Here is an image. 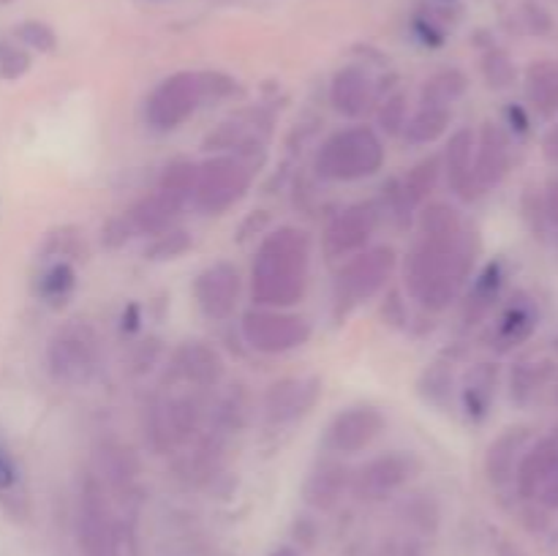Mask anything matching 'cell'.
I'll list each match as a JSON object with an SVG mask.
<instances>
[{
    "label": "cell",
    "mask_w": 558,
    "mask_h": 556,
    "mask_svg": "<svg viewBox=\"0 0 558 556\" xmlns=\"http://www.w3.org/2000/svg\"><path fill=\"white\" fill-rule=\"evenodd\" d=\"M474 240L466 229L456 234H423L407 262V287L425 309H447L474 267Z\"/></svg>",
    "instance_id": "6da1fadb"
},
{
    "label": "cell",
    "mask_w": 558,
    "mask_h": 556,
    "mask_svg": "<svg viewBox=\"0 0 558 556\" xmlns=\"http://www.w3.org/2000/svg\"><path fill=\"white\" fill-rule=\"evenodd\" d=\"M311 245L300 229H278L267 234L254 262V300L262 305H292L308 283Z\"/></svg>",
    "instance_id": "7a4b0ae2"
},
{
    "label": "cell",
    "mask_w": 558,
    "mask_h": 556,
    "mask_svg": "<svg viewBox=\"0 0 558 556\" xmlns=\"http://www.w3.org/2000/svg\"><path fill=\"white\" fill-rule=\"evenodd\" d=\"M76 532L82 556H140L134 527L114 512L104 483L98 480H87L82 488Z\"/></svg>",
    "instance_id": "3957f363"
},
{
    "label": "cell",
    "mask_w": 558,
    "mask_h": 556,
    "mask_svg": "<svg viewBox=\"0 0 558 556\" xmlns=\"http://www.w3.org/2000/svg\"><path fill=\"white\" fill-rule=\"evenodd\" d=\"M234 93V82L223 74H194L183 71L163 80L150 93L145 107V118L153 129H178L183 125L202 104L218 101Z\"/></svg>",
    "instance_id": "277c9868"
},
{
    "label": "cell",
    "mask_w": 558,
    "mask_h": 556,
    "mask_svg": "<svg viewBox=\"0 0 558 556\" xmlns=\"http://www.w3.org/2000/svg\"><path fill=\"white\" fill-rule=\"evenodd\" d=\"M49 371L69 387H85L101 363V341L90 322L69 319L54 330L47 349Z\"/></svg>",
    "instance_id": "5b68a950"
},
{
    "label": "cell",
    "mask_w": 558,
    "mask_h": 556,
    "mask_svg": "<svg viewBox=\"0 0 558 556\" xmlns=\"http://www.w3.org/2000/svg\"><path fill=\"white\" fill-rule=\"evenodd\" d=\"M385 161V147L379 136L365 125L343 129L322 145L316 169L327 180H360L374 174Z\"/></svg>",
    "instance_id": "8992f818"
},
{
    "label": "cell",
    "mask_w": 558,
    "mask_h": 556,
    "mask_svg": "<svg viewBox=\"0 0 558 556\" xmlns=\"http://www.w3.org/2000/svg\"><path fill=\"white\" fill-rule=\"evenodd\" d=\"M251 174H254V167L245 156L213 158L205 167L196 169V185L191 194L194 205L210 216L229 210L248 191Z\"/></svg>",
    "instance_id": "52a82bcc"
},
{
    "label": "cell",
    "mask_w": 558,
    "mask_h": 556,
    "mask_svg": "<svg viewBox=\"0 0 558 556\" xmlns=\"http://www.w3.org/2000/svg\"><path fill=\"white\" fill-rule=\"evenodd\" d=\"M392 265H396V251L385 249H368V251H357L354 259H349L343 265L341 276H338V287H336V298H338V309H352L357 305L360 300H368L385 287V281L390 278Z\"/></svg>",
    "instance_id": "ba28073f"
},
{
    "label": "cell",
    "mask_w": 558,
    "mask_h": 556,
    "mask_svg": "<svg viewBox=\"0 0 558 556\" xmlns=\"http://www.w3.org/2000/svg\"><path fill=\"white\" fill-rule=\"evenodd\" d=\"M243 336L254 349L267 354L303 347L311 336L308 322L283 311L254 309L243 316Z\"/></svg>",
    "instance_id": "9c48e42d"
},
{
    "label": "cell",
    "mask_w": 558,
    "mask_h": 556,
    "mask_svg": "<svg viewBox=\"0 0 558 556\" xmlns=\"http://www.w3.org/2000/svg\"><path fill=\"white\" fill-rule=\"evenodd\" d=\"M420 469V461L412 452H387V456L374 458V461L365 463L357 474H354V494L360 499L379 501L387 499L390 494H396L401 485H407L414 478V472Z\"/></svg>",
    "instance_id": "30bf717a"
},
{
    "label": "cell",
    "mask_w": 558,
    "mask_h": 556,
    "mask_svg": "<svg viewBox=\"0 0 558 556\" xmlns=\"http://www.w3.org/2000/svg\"><path fill=\"white\" fill-rule=\"evenodd\" d=\"M381 428H385V418H381L379 409L349 407L347 412L336 414V420L327 428L325 447L332 452L352 456V452L365 450L381 434Z\"/></svg>",
    "instance_id": "8fae6325"
},
{
    "label": "cell",
    "mask_w": 558,
    "mask_h": 556,
    "mask_svg": "<svg viewBox=\"0 0 558 556\" xmlns=\"http://www.w3.org/2000/svg\"><path fill=\"white\" fill-rule=\"evenodd\" d=\"M379 223V207L374 202H360L343 210L336 221L327 227L325 251L327 256H349L357 254L374 234Z\"/></svg>",
    "instance_id": "7c38bea8"
},
{
    "label": "cell",
    "mask_w": 558,
    "mask_h": 556,
    "mask_svg": "<svg viewBox=\"0 0 558 556\" xmlns=\"http://www.w3.org/2000/svg\"><path fill=\"white\" fill-rule=\"evenodd\" d=\"M510 169V142L507 134L494 123H485L483 134H480L477 150H474V167H472V185H469V200L483 191L494 189L501 183V178Z\"/></svg>",
    "instance_id": "4fadbf2b"
},
{
    "label": "cell",
    "mask_w": 558,
    "mask_h": 556,
    "mask_svg": "<svg viewBox=\"0 0 558 556\" xmlns=\"http://www.w3.org/2000/svg\"><path fill=\"white\" fill-rule=\"evenodd\" d=\"M194 294L199 309L210 319H227V316H232L240 294L238 267H232L229 262H218V265L202 270L194 283Z\"/></svg>",
    "instance_id": "5bb4252c"
},
{
    "label": "cell",
    "mask_w": 558,
    "mask_h": 556,
    "mask_svg": "<svg viewBox=\"0 0 558 556\" xmlns=\"http://www.w3.org/2000/svg\"><path fill=\"white\" fill-rule=\"evenodd\" d=\"M319 379H283L270 387L265 398V412L270 423H289L308 412L319 398Z\"/></svg>",
    "instance_id": "9a60e30c"
},
{
    "label": "cell",
    "mask_w": 558,
    "mask_h": 556,
    "mask_svg": "<svg viewBox=\"0 0 558 556\" xmlns=\"http://www.w3.org/2000/svg\"><path fill=\"white\" fill-rule=\"evenodd\" d=\"M172 368L191 385L213 387L223 376V360L210 343L185 341L174 349Z\"/></svg>",
    "instance_id": "2e32d148"
},
{
    "label": "cell",
    "mask_w": 558,
    "mask_h": 556,
    "mask_svg": "<svg viewBox=\"0 0 558 556\" xmlns=\"http://www.w3.org/2000/svg\"><path fill=\"white\" fill-rule=\"evenodd\" d=\"M374 96V82H371L368 71L357 69V65L338 71L336 80H332V107L341 114H347V118H360V114L368 112Z\"/></svg>",
    "instance_id": "e0dca14e"
},
{
    "label": "cell",
    "mask_w": 558,
    "mask_h": 556,
    "mask_svg": "<svg viewBox=\"0 0 558 556\" xmlns=\"http://www.w3.org/2000/svg\"><path fill=\"white\" fill-rule=\"evenodd\" d=\"M537 319L539 314H537V305L532 303V298L518 294V298L501 311L499 322H496L494 347L501 349V352H507V349L523 343L529 336H532L534 327H537Z\"/></svg>",
    "instance_id": "ac0fdd59"
},
{
    "label": "cell",
    "mask_w": 558,
    "mask_h": 556,
    "mask_svg": "<svg viewBox=\"0 0 558 556\" xmlns=\"http://www.w3.org/2000/svg\"><path fill=\"white\" fill-rule=\"evenodd\" d=\"M180 207H183V202H180L178 196L158 189L156 194L145 196V200H140L134 207H131L129 227L145 234H163L172 229Z\"/></svg>",
    "instance_id": "d6986e66"
},
{
    "label": "cell",
    "mask_w": 558,
    "mask_h": 556,
    "mask_svg": "<svg viewBox=\"0 0 558 556\" xmlns=\"http://www.w3.org/2000/svg\"><path fill=\"white\" fill-rule=\"evenodd\" d=\"M349 485V469L341 463H322L319 469L311 472V478L305 480L303 496L311 507L316 510H330L338 505V499L343 496Z\"/></svg>",
    "instance_id": "ffe728a7"
},
{
    "label": "cell",
    "mask_w": 558,
    "mask_h": 556,
    "mask_svg": "<svg viewBox=\"0 0 558 556\" xmlns=\"http://www.w3.org/2000/svg\"><path fill=\"white\" fill-rule=\"evenodd\" d=\"M526 442H529L526 428H510L505 431L494 445H490L488 458H485V469H488V478L494 480L496 485L507 483V480L515 474Z\"/></svg>",
    "instance_id": "44dd1931"
},
{
    "label": "cell",
    "mask_w": 558,
    "mask_h": 556,
    "mask_svg": "<svg viewBox=\"0 0 558 556\" xmlns=\"http://www.w3.org/2000/svg\"><path fill=\"white\" fill-rule=\"evenodd\" d=\"M474 150H477V136L472 129H461L452 134L450 145H447V172H450V183L456 191L469 200V185H472V167H474Z\"/></svg>",
    "instance_id": "7402d4cb"
},
{
    "label": "cell",
    "mask_w": 558,
    "mask_h": 556,
    "mask_svg": "<svg viewBox=\"0 0 558 556\" xmlns=\"http://www.w3.org/2000/svg\"><path fill=\"white\" fill-rule=\"evenodd\" d=\"M526 96L539 118L550 120L558 114V65L537 63L532 65L526 80Z\"/></svg>",
    "instance_id": "603a6c76"
},
{
    "label": "cell",
    "mask_w": 558,
    "mask_h": 556,
    "mask_svg": "<svg viewBox=\"0 0 558 556\" xmlns=\"http://www.w3.org/2000/svg\"><path fill=\"white\" fill-rule=\"evenodd\" d=\"M496 379H499V368L494 363H480L469 371L466 385H463V403H466L469 418L480 420L488 414L496 396Z\"/></svg>",
    "instance_id": "cb8c5ba5"
},
{
    "label": "cell",
    "mask_w": 558,
    "mask_h": 556,
    "mask_svg": "<svg viewBox=\"0 0 558 556\" xmlns=\"http://www.w3.org/2000/svg\"><path fill=\"white\" fill-rule=\"evenodd\" d=\"M450 123V107H436V104H423L412 120L407 123V140L414 145H428L439 140Z\"/></svg>",
    "instance_id": "d4e9b609"
},
{
    "label": "cell",
    "mask_w": 558,
    "mask_h": 556,
    "mask_svg": "<svg viewBox=\"0 0 558 556\" xmlns=\"http://www.w3.org/2000/svg\"><path fill=\"white\" fill-rule=\"evenodd\" d=\"M499 289H501V265L499 262H490V265L483 270V276L477 278V283H474L472 294H469L466 319L469 322L483 319V316L494 309L496 298H499Z\"/></svg>",
    "instance_id": "484cf974"
},
{
    "label": "cell",
    "mask_w": 558,
    "mask_h": 556,
    "mask_svg": "<svg viewBox=\"0 0 558 556\" xmlns=\"http://www.w3.org/2000/svg\"><path fill=\"white\" fill-rule=\"evenodd\" d=\"M466 90V76L456 69L439 71L436 76H430L428 85L423 90V104H436V107H450L452 101L461 98V93Z\"/></svg>",
    "instance_id": "4316f807"
},
{
    "label": "cell",
    "mask_w": 558,
    "mask_h": 556,
    "mask_svg": "<svg viewBox=\"0 0 558 556\" xmlns=\"http://www.w3.org/2000/svg\"><path fill=\"white\" fill-rule=\"evenodd\" d=\"M71 289H74V270H71V265H65V262H58V265H52L41 278H38V292H41V298L47 300L49 305L65 303Z\"/></svg>",
    "instance_id": "83f0119b"
},
{
    "label": "cell",
    "mask_w": 558,
    "mask_h": 556,
    "mask_svg": "<svg viewBox=\"0 0 558 556\" xmlns=\"http://www.w3.org/2000/svg\"><path fill=\"white\" fill-rule=\"evenodd\" d=\"M436 180H439V158H425V161H420L417 167L409 172L407 183H403V196H407L409 205H417V202H423L425 196H428V191H434Z\"/></svg>",
    "instance_id": "f1b7e54d"
},
{
    "label": "cell",
    "mask_w": 558,
    "mask_h": 556,
    "mask_svg": "<svg viewBox=\"0 0 558 556\" xmlns=\"http://www.w3.org/2000/svg\"><path fill=\"white\" fill-rule=\"evenodd\" d=\"M420 227H423V234L436 238V234L461 232L463 221H461V216H458L456 207L436 202V205H428L423 210V216H420Z\"/></svg>",
    "instance_id": "f546056e"
},
{
    "label": "cell",
    "mask_w": 558,
    "mask_h": 556,
    "mask_svg": "<svg viewBox=\"0 0 558 556\" xmlns=\"http://www.w3.org/2000/svg\"><path fill=\"white\" fill-rule=\"evenodd\" d=\"M196 169H199V167H194V164H189V161L172 164V167H169L167 172H163L161 191H167V194L178 196L180 202H185L191 194H194Z\"/></svg>",
    "instance_id": "4dcf8cb0"
},
{
    "label": "cell",
    "mask_w": 558,
    "mask_h": 556,
    "mask_svg": "<svg viewBox=\"0 0 558 556\" xmlns=\"http://www.w3.org/2000/svg\"><path fill=\"white\" fill-rule=\"evenodd\" d=\"M31 69V55L14 41H0V80H20Z\"/></svg>",
    "instance_id": "1f68e13d"
},
{
    "label": "cell",
    "mask_w": 558,
    "mask_h": 556,
    "mask_svg": "<svg viewBox=\"0 0 558 556\" xmlns=\"http://www.w3.org/2000/svg\"><path fill=\"white\" fill-rule=\"evenodd\" d=\"M16 38H20L25 47L38 49V52H52L54 44H58L52 27L44 25V22H22V25L16 27Z\"/></svg>",
    "instance_id": "d6a6232c"
},
{
    "label": "cell",
    "mask_w": 558,
    "mask_h": 556,
    "mask_svg": "<svg viewBox=\"0 0 558 556\" xmlns=\"http://www.w3.org/2000/svg\"><path fill=\"white\" fill-rule=\"evenodd\" d=\"M191 245L189 234L180 232V229H169V232L156 234V243L145 251L150 259H172V256H180Z\"/></svg>",
    "instance_id": "836d02e7"
},
{
    "label": "cell",
    "mask_w": 558,
    "mask_h": 556,
    "mask_svg": "<svg viewBox=\"0 0 558 556\" xmlns=\"http://www.w3.org/2000/svg\"><path fill=\"white\" fill-rule=\"evenodd\" d=\"M483 74L488 80L490 87H507L515 80V69H512L510 58L505 52H490L483 60Z\"/></svg>",
    "instance_id": "e575fe53"
},
{
    "label": "cell",
    "mask_w": 558,
    "mask_h": 556,
    "mask_svg": "<svg viewBox=\"0 0 558 556\" xmlns=\"http://www.w3.org/2000/svg\"><path fill=\"white\" fill-rule=\"evenodd\" d=\"M537 385H539L537 365L532 363L518 365L515 374H512V396H515L518 401H526V398L537 390Z\"/></svg>",
    "instance_id": "d590c367"
},
{
    "label": "cell",
    "mask_w": 558,
    "mask_h": 556,
    "mask_svg": "<svg viewBox=\"0 0 558 556\" xmlns=\"http://www.w3.org/2000/svg\"><path fill=\"white\" fill-rule=\"evenodd\" d=\"M379 118H381V125H385V131H390V134H396L401 125H407V104H403V96H392L390 101L385 104Z\"/></svg>",
    "instance_id": "8d00e7d4"
},
{
    "label": "cell",
    "mask_w": 558,
    "mask_h": 556,
    "mask_svg": "<svg viewBox=\"0 0 558 556\" xmlns=\"http://www.w3.org/2000/svg\"><path fill=\"white\" fill-rule=\"evenodd\" d=\"M556 436H558V434H556ZM537 499L543 501L545 507H558V452H556L554 469H550L548 480H545V485H543V491H539Z\"/></svg>",
    "instance_id": "74e56055"
},
{
    "label": "cell",
    "mask_w": 558,
    "mask_h": 556,
    "mask_svg": "<svg viewBox=\"0 0 558 556\" xmlns=\"http://www.w3.org/2000/svg\"><path fill=\"white\" fill-rule=\"evenodd\" d=\"M16 480V472H14V463H11V458L5 456L3 450H0V488H9L11 483Z\"/></svg>",
    "instance_id": "f35d334b"
},
{
    "label": "cell",
    "mask_w": 558,
    "mask_h": 556,
    "mask_svg": "<svg viewBox=\"0 0 558 556\" xmlns=\"http://www.w3.org/2000/svg\"><path fill=\"white\" fill-rule=\"evenodd\" d=\"M545 158L558 164V123L548 131V136H545Z\"/></svg>",
    "instance_id": "ab89813d"
},
{
    "label": "cell",
    "mask_w": 558,
    "mask_h": 556,
    "mask_svg": "<svg viewBox=\"0 0 558 556\" xmlns=\"http://www.w3.org/2000/svg\"><path fill=\"white\" fill-rule=\"evenodd\" d=\"M548 218L558 223V178L548 185Z\"/></svg>",
    "instance_id": "60d3db41"
},
{
    "label": "cell",
    "mask_w": 558,
    "mask_h": 556,
    "mask_svg": "<svg viewBox=\"0 0 558 556\" xmlns=\"http://www.w3.org/2000/svg\"><path fill=\"white\" fill-rule=\"evenodd\" d=\"M270 556H300V554L294 548H289V545H278Z\"/></svg>",
    "instance_id": "b9f144b4"
},
{
    "label": "cell",
    "mask_w": 558,
    "mask_h": 556,
    "mask_svg": "<svg viewBox=\"0 0 558 556\" xmlns=\"http://www.w3.org/2000/svg\"><path fill=\"white\" fill-rule=\"evenodd\" d=\"M3 3H11V0H0V5H3Z\"/></svg>",
    "instance_id": "7bdbcfd3"
},
{
    "label": "cell",
    "mask_w": 558,
    "mask_h": 556,
    "mask_svg": "<svg viewBox=\"0 0 558 556\" xmlns=\"http://www.w3.org/2000/svg\"><path fill=\"white\" fill-rule=\"evenodd\" d=\"M556 398H558V396H556Z\"/></svg>",
    "instance_id": "ee69618b"
}]
</instances>
